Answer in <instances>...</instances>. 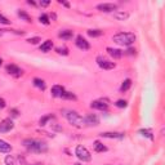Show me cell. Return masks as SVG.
I'll return each mask as SVG.
<instances>
[{
	"instance_id": "obj_19",
	"label": "cell",
	"mask_w": 165,
	"mask_h": 165,
	"mask_svg": "<svg viewBox=\"0 0 165 165\" xmlns=\"http://www.w3.org/2000/svg\"><path fill=\"white\" fill-rule=\"evenodd\" d=\"M32 83H34V85L36 88H39L40 90H45V88H47V85H45V81L43 80V79H39V77H35L34 80H32Z\"/></svg>"
},
{
	"instance_id": "obj_23",
	"label": "cell",
	"mask_w": 165,
	"mask_h": 165,
	"mask_svg": "<svg viewBox=\"0 0 165 165\" xmlns=\"http://www.w3.org/2000/svg\"><path fill=\"white\" fill-rule=\"evenodd\" d=\"M132 87V80L130 79H125V80L123 81V84H121V87H120V92H126V90H129V88Z\"/></svg>"
},
{
	"instance_id": "obj_2",
	"label": "cell",
	"mask_w": 165,
	"mask_h": 165,
	"mask_svg": "<svg viewBox=\"0 0 165 165\" xmlns=\"http://www.w3.org/2000/svg\"><path fill=\"white\" fill-rule=\"evenodd\" d=\"M136 35L133 32H119L112 36V41L116 43L119 45H123V47H129L132 45L134 41H136Z\"/></svg>"
},
{
	"instance_id": "obj_37",
	"label": "cell",
	"mask_w": 165,
	"mask_h": 165,
	"mask_svg": "<svg viewBox=\"0 0 165 165\" xmlns=\"http://www.w3.org/2000/svg\"><path fill=\"white\" fill-rule=\"evenodd\" d=\"M58 3H59V4H62V5H65V7H67V8L70 7V4H69V3H66V2H62V0H59Z\"/></svg>"
},
{
	"instance_id": "obj_20",
	"label": "cell",
	"mask_w": 165,
	"mask_h": 165,
	"mask_svg": "<svg viewBox=\"0 0 165 165\" xmlns=\"http://www.w3.org/2000/svg\"><path fill=\"white\" fill-rule=\"evenodd\" d=\"M93 148H94L96 152H105V151H107V147L102 142H99V141H96V142L93 143Z\"/></svg>"
},
{
	"instance_id": "obj_10",
	"label": "cell",
	"mask_w": 165,
	"mask_h": 165,
	"mask_svg": "<svg viewBox=\"0 0 165 165\" xmlns=\"http://www.w3.org/2000/svg\"><path fill=\"white\" fill-rule=\"evenodd\" d=\"M97 9L101 12H105V13H110V12H114L118 9V5L112 4V3H102L97 5Z\"/></svg>"
},
{
	"instance_id": "obj_29",
	"label": "cell",
	"mask_w": 165,
	"mask_h": 165,
	"mask_svg": "<svg viewBox=\"0 0 165 165\" xmlns=\"http://www.w3.org/2000/svg\"><path fill=\"white\" fill-rule=\"evenodd\" d=\"M139 133L142 134V136H146V137H148L150 139H152L154 137H152V132L150 129H142V130H139Z\"/></svg>"
},
{
	"instance_id": "obj_15",
	"label": "cell",
	"mask_w": 165,
	"mask_h": 165,
	"mask_svg": "<svg viewBox=\"0 0 165 165\" xmlns=\"http://www.w3.org/2000/svg\"><path fill=\"white\" fill-rule=\"evenodd\" d=\"M58 36L63 40H71L74 38V31H71V30H62V31H59Z\"/></svg>"
},
{
	"instance_id": "obj_11",
	"label": "cell",
	"mask_w": 165,
	"mask_h": 165,
	"mask_svg": "<svg viewBox=\"0 0 165 165\" xmlns=\"http://www.w3.org/2000/svg\"><path fill=\"white\" fill-rule=\"evenodd\" d=\"M90 107L94 110H99V111H106L108 108V105L103 99H101V101H93L90 103Z\"/></svg>"
},
{
	"instance_id": "obj_31",
	"label": "cell",
	"mask_w": 165,
	"mask_h": 165,
	"mask_svg": "<svg viewBox=\"0 0 165 165\" xmlns=\"http://www.w3.org/2000/svg\"><path fill=\"white\" fill-rule=\"evenodd\" d=\"M0 23H2V25H10V21L5 16H3L2 13H0Z\"/></svg>"
},
{
	"instance_id": "obj_5",
	"label": "cell",
	"mask_w": 165,
	"mask_h": 165,
	"mask_svg": "<svg viewBox=\"0 0 165 165\" xmlns=\"http://www.w3.org/2000/svg\"><path fill=\"white\" fill-rule=\"evenodd\" d=\"M97 63H98V66L103 70H112L116 66L115 62H111V61L105 58V57H97Z\"/></svg>"
},
{
	"instance_id": "obj_22",
	"label": "cell",
	"mask_w": 165,
	"mask_h": 165,
	"mask_svg": "<svg viewBox=\"0 0 165 165\" xmlns=\"http://www.w3.org/2000/svg\"><path fill=\"white\" fill-rule=\"evenodd\" d=\"M17 14H18V17H20L21 20H23V21H26V22H28V23H31V22H32V18L30 17L25 10H21V9H20V10H18V13H17Z\"/></svg>"
},
{
	"instance_id": "obj_39",
	"label": "cell",
	"mask_w": 165,
	"mask_h": 165,
	"mask_svg": "<svg viewBox=\"0 0 165 165\" xmlns=\"http://www.w3.org/2000/svg\"><path fill=\"white\" fill-rule=\"evenodd\" d=\"M32 165H44V164H41V163H36V164H32Z\"/></svg>"
},
{
	"instance_id": "obj_17",
	"label": "cell",
	"mask_w": 165,
	"mask_h": 165,
	"mask_svg": "<svg viewBox=\"0 0 165 165\" xmlns=\"http://www.w3.org/2000/svg\"><path fill=\"white\" fill-rule=\"evenodd\" d=\"M107 53L115 59H119V58H121V56H123V52H121L120 49H115V48H107Z\"/></svg>"
},
{
	"instance_id": "obj_9",
	"label": "cell",
	"mask_w": 165,
	"mask_h": 165,
	"mask_svg": "<svg viewBox=\"0 0 165 165\" xmlns=\"http://www.w3.org/2000/svg\"><path fill=\"white\" fill-rule=\"evenodd\" d=\"M84 123L89 126H98L99 125V118L96 114H89L84 119Z\"/></svg>"
},
{
	"instance_id": "obj_7",
	"label": "cell",
	"mask_w": 165,
	"mask_h": 165,
	"mask_svg": "<svg viewBox=\"0 0 165 165\" xmlns=\"http://www.w3.org/2000/svg\"><path fill=\"white\" fill-rule=\"evenodd\" d=\"M75 44H76V47L79 48V49H83V51H88L89 48H90L89 41L85 39V38H83V35H77L76 36Z\"/></svg>"
},
{
	"instance_id": "obj_12",
	"label": "cell",
	"mask_w": 165,
	"mask_h": 165,
	"mask_svg": "<svg viewBox=\"0 0 165 165\" xmlns=\"http://www.w3.org/2000/svg\"><path fill=\"white\" fill-rule=\"evenodd\" d=\"M99 136L102 138H114V139H123L124 138V133H118V132H105L101 133Z\"/></svg>"
},
{
	"instance_id": "obj_38",
	"label": "cell",
	"mask_w": 165,
	"mask_h": 165,
	"mask_svg": "<svg viewBox=\"0 0 165 165\" xmlns=\"http://www.w3.org/2000/svg\"><path fill=\"white\" fill-rule=\"evenodd\" d=\"M27 4H30V5H36V3H35V2H32V0H28Z\"/></svg>"
},
{
	"instance_id": "obj_16",
	"label": "cell",
	"mask_w": 165,
	"mask_h": 165,
	"mask_svg": "<svg viewBox=\"0 0 165 165\" xmlns=\"http://www.w3.org/2000/svg\"><path fill=\"white\" fill-rule=\"evenodd\" d=\"M52 48H53V41H52V40H45V41L40 45V52L48 53V52L52 51Z\"/></svg>"
},
{
	"instance_id": "obj_27",
	"label": "cell",
	"mask_w": 165,
	"mask_h": 165,
	"mask_svg": "<svg viewBox=\"0 0 165 165\" xmlns=\"http://www.w3.org/2000/svg\"><path fill=\"white\" fill-rule=\"evenodd\" d=\"M61 98H65V99H76V96L74 93H71V92H66L65 90V93L62 94Z\"/></svg>"
},
{
	"instance_id": "obj_30",
	"label": "cell",
	"mask_w": 165,
	"mask_h": 165,
	"mask_svg": "<svg viewBox=\"0 0 165 165\" xmlns=\"http://www.w3.org/2000/svg\"><path fill=\"white\" fill-rule=\"evenodd\" d=\"M5 164L7 165H16V159L9 155V156L5 157Z\"/></svg>"
},
{
	"instance_id": "obj_32",
	"label": "cell",
	"mask_w": 165,
	"mask_h": 165,
	"mask_svg": "<svg viewBox=\"0 0 165 165\" xmlns=\"http://www.w3.org/2000/svg\"><path fill=\"white\" fill-rule=\"evenodd\" d=\"M39 41H40V38H39V36H35V38H30V39H27V43H28V44H38Z\"/></svg>"
},
{
	"instance_id": "obj_40",
	"label": "cell",
	"mask_w": 165,
	"mask_h": 165,
	"mask_svg": "<svg viewBox=\"0 0 165 165\" xmlns=\"http://www.w3.org/2000/svg\"><path fill=\"white\" fill-rule=\"evenodd\" d=\"M2 65H3V59H2V58H0V66H2Z\"/></svg>"
},
{
	"instance_id": "obj_25",
	"label": "cell",
	"mask_w": 165,
	"mask_h": 165,
	"mask_svg": "<svg viewBox=\"0 0 165 165\" xmlns=\"http://www.w3.org/2000/svg\"><path fill=\"white\" fill-rule=\"evenodd\" d=\"M39 22L40 23H43V25H49L51 23V20H49V16L48 14H41V16H39Z\"/></svg>"
},
{
	"instance_id": "obj_4",
	"label": "cell",
	"mask_w": 165,
	"mask_h": 165,
	"mask_svg": "<svg viewBox=\"0 0 165 165\" xmlns=\"http://www.w3.org/2000/svg\"><path fill=\"white\" fill-rule=\"evenodd\" d=\"M75 154H76V156H77L79 160H81L83 163H85V161H90V160H92L90 152L87 150V147H84V146H81V144L76 147Z\"/></svg>"
},
{
	"instance_id": "obj_6",
	"label": "cell",
	"mask_w": 165,
	"mask_h": 165,
	"mask_svg": "<svg viewBox=\"0 0 165 165\" xmlns=\"http://www.w3.org/2000/svg\"><path fill=\"white\" fill-rule=\"evenodd\" d=\"M5 70H7V72L9 75H12V76H14V77H20V76H22V74H23V71H22V69H20L17 65H7V67H5Z\"/></svg>"
},
{
	"instance_id": "obj_35",
	"label": "cell",
	"mask_w": 165,
	"mask_h": 165,
	"mask_svg": "<svg viewBox=\"0 0 165 165\" xmlns=\"http://www.w3.org/2000/svg\"><path fill=\"white\" fill-rule=\"evenodd\" d=\"M5 106H7V102H5L4 98H2V97H0V110H3Z\"/></svg>"
},
{
	"instance_id": "obj_13",
	"label": "cell",
	"mask_w": 165,
	"mask_h": 165,
	"mask_svg": "<svg viewBox=\"0 0 165 165\" xmlns=\"http://www.w3.org/2000/svg\"><path fill=\"white\" fill-rule=\"evenodd\" d=\"M114 18L115 20H118V21H125L129 18V13L128 12H124V10H116L114 12Z\"/></svg>"
},
{
	"instance_id": "obj_41",
	"label": "cell",
	"mask_w": 165,
	"mask_h": 165,
	"mask_svg": "<svg viewBox=\"0 0 165 165\" xmlns=\"http://www.w3.org/2000/svg\"><path fill=\"white\" fill-rule=\"evenodd\" d=\"M75 165H81V164H75Z\"/></svg>"
},
{
	"instance_id": "obj_8",
	"label": "cell",
	"mask_w": 165,
	"mask_h": 165,
	"mask_svg": "<svg viewBox=\"0 0 165 165\" xmlns=\"http://www.w3.org/2000/svg\"><path fill=\"white\" fill-rule=\"evenodd\" d=\"M14 128V124L12 119H4L2 123H0V133H8Z\"/></svg>"
},
{
	"instance_id": "obj_26",
	"label": "cell",
	"mask_w": 165,
	"mask_h": 165,
	"mask_svg": "<svg viewBox=\"0 0 165 165\" xmlns=\"http://www.w3.org/2000/svg\"><path fill=\"white\" fill-rule=\"evenodd\" d=\"M56 52L61 56H69V49H67L66 47H58L56 48Z\"/></svg>"
},
{
	"instance_id": "obj_24",
	"label": "cell",
	"mask_w": 165,
	"mask_h": 165,
	"mask_svg": "<svg viewBox=\"0 0 165 165\" xmlns=\"http://www.w3.org/2000/svg\"><path fill=\"white\" fill-rule=\"evenodd\" d=\"M54 118V116L51 114V115H47V116H43V118L39 120V124H40V126H44V125H47V123L49 120H52Z\"/></svg>"
},
{
	"instance_id": "obj_1",
	"label": "cell",
	"mask_w": 165,
	"mask_h": 165,
	"mask_svg": "<svg viewBox=\"0 0 165 165\" xmlns=\"http://www.w3.org/2000/svg\"><path fill=\"white\" fill-rule=\"evenodd\" d=\"M23 146L28 151L35 152V154H44V152L48 151V144L39 139H25L23 141Z\"/></svg>"
},
{
	"instance_id": "obj_34",
	"label": "cell",
	"mask_w": 165,
	"mask_h": 165,
	"mask_svg": "<svg viewBox=\"0 0 165 165\" xmlns=\"http://www.w3.org/2000/svg\"><path fill=\"white\" fill-rule=\"evenodd\" d=\"M49 4H51L49 0H40V3H39L40 7H48Z\"/></svg>"
},
{
	"instance_id": "obj_36",
	"label": "cell",
	"mask_w": 165,
	"mask_h": 165,
	"mask_svg": "<svg viewBox=\"0 0 165 165\" xmlns=\"http://www.w3.org/2000/svg\"><path fill=\"white\" fill-rule=\"evenodd\" d=\"M136 49H133V48H129V49L126 51V54H129V56H136Z\"/></svg>"
},
{
	"instance_id": "obj_28",
	"label": "cell",
	"mask_w": 165,
	"mask_h": 165,
	"mask_svg": "<svg viewBox=\"0 0 165 165\" xmlns=\"http://www.w3.org/2000/svg\"><path fill=\"white\" fill-rule=\"evenodd\" d=\"M115 106L119 107V108H125V107L128 106V102H126L125 99H119V101H116Z\"/></svg>"
},
{
	"instance_id": "obj_18",
	"label": "cell",
	"mask_w": 165,
	"mask_h": 165,
	"mask_svg": "<svg viewBox=\"0 0 165 165\" xmlns=\"http://www.w3.org/2000/svg\"><path fill=\"white\" fill-rule=\"evenodd\" d=\"M10 151H12V146L8 142H5V141L0 139V152H3V154H8V152H10Z\"/></svg>"
},
{
	"instance_id": "obj_14",
	"label": "cell",
	"mask_w": 165,
	"mask_h": 165,
	"mask_svg": "<svg viewBox=\"0 0 165 165\" xmlns=\"http://www.w3.org/2000/svg\"><path fill=\"white\" fill-rule=\"evenodd\" d=\"M65 93V88L62 85H53L52 87V96L53 97H62V94Z\"/></svg>"
},
{
	"instance_id": "obj_33",
	"label": "cell",
	"mask_w": 165,
	"mask_h": 165,
	"mask_svg": "<svg viewBox=\"0 0 165 165\" xmlns=\"http://www.w3.org/2000/svg\"><path fill=\"white\" fill-rule=\"evenodd\" d=\"M9 114H10L12 116H13V118H17V116H18V114H20V111H18L17 108H12L10 111H9Z\"/></svg>"
},
{
	"instance_id": "obj_21",
	"label": "cell",
	"mask_w": 165,
	"mask_h": 165,
	"mask_svg": "<svg viewBox=\"0 0 165 165\" xmlns=\"http://www.w3.org/2000/svg\"><path fill=\"white\" fill-rule=\"evenodd\" d=\"M87 34L90 36V38H98V36L103 35V31L102 30H97V28H90L87 31Z\"/></svg>"
},
{
	"instance_id": "obj_3",
	"label": "cell",
	"mask_w": 165,
	"mask_h": 165,
	"mask_svg": "<svg viewBox=\"0 0 165 165\" xmlns=\"http://www.w3.org/2000/svg\"><path fill=\"white\" fill-rule=\"evenodd\" d=\"M66 118H67V120H69V123L72 125V126H75V128H83L84 125H85V123H84V119L81 118L80 115H79L76 111H69L66 114Z\"/></svg>"
}]
</instances>
